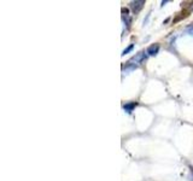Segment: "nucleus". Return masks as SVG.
I'll return each instance as SVG.
<instances>
[{"instance_id": "39448f33", "label": "nucleus", "mask_w": 193, "mask_h": 181, "mask_svg": "<svg viewBox=\"0 0 193 181\" xmlns=\"http://www.w3.org/2000/svg\"><path fill=\"white\" fill-rule=\"evenodd\" d=\"M131 50H133V45H131V46H129V47H128V48H126V50H124V51H123V53H122V56L127 55V53H128L129 51H131Z\"/></svg>"}, {"instance_id": "423d86ee", "label": "nucleus", "mask_w": 193, "mask_h": 181, "mask_svg": "<svg viewBox=\"0 0 193 181\" xmlns=\"http://www.w3.org/2000/svg\"><path fill=\"white\" fill-rule=\"evenodd\" d=\"M192 174H193V169H192Z\"/></svg>"}, {"instance_id": "f257e3e1", "label": "nucleus", "mask_w": 193, "mask_h": 181, "mask_svg": "<svg viewBox=\"0 0 193 181\" xmlns=\"http://www.w3.org/2000/svg\"><path fill=\"white\" fill-rule=\"evenodd\" d=\"M145 1L144 0H137V1H131V8L134 13H138L141 8H144Z\"/></svg>"}, {"instance_id": "7ed1b4c3", "label": "nucleus", "mask_w": 193, "mask_h": 181, "mask_svg": "<svg viewBox=\"0 0 193 181\" xmlns=\"http://www.w3.org/2000/svg\"><path fill=\"white\" fill-rule=\"evenodd\" d=\"M158 50H159V45L158 44H153V45H151L150 47L147 48V53L150 56H156L158 53Z\"/></svg>"}, {"instance_id": "f03ea898", "label": "nucleus", "mask_w": 193, "mask_h": 181, "mask_svg": "<svg viewBox=\"0 0 193 181\" xmlns=\"http://www.w3.org/2000/svg\"><path fill=\"white\" fill-rule=\"evenodd\" d=\"M145 59H146V56H145V53H144V52H140V53H138V55L135 56L133 59H131L129 62H131V63H133V62H135V63H138V64H141L144 61H145Z\"/></svg>"}, {"instance_id": "20e7f679", "label": "nucleus", "mask_w": 193, "mask_h": 181, "mask_svg": "<svg viewBox=\"0 0 193 181\" xmlns=\"http://www.w3.org/2000/svg\"><path fill=\"white\" fill-rule=\"evenodd\" d=\"M137 106V103H129V104H126L124 105V110L128 111V112H131V111H133V109Z\"/></svg>"}]
</instances>
